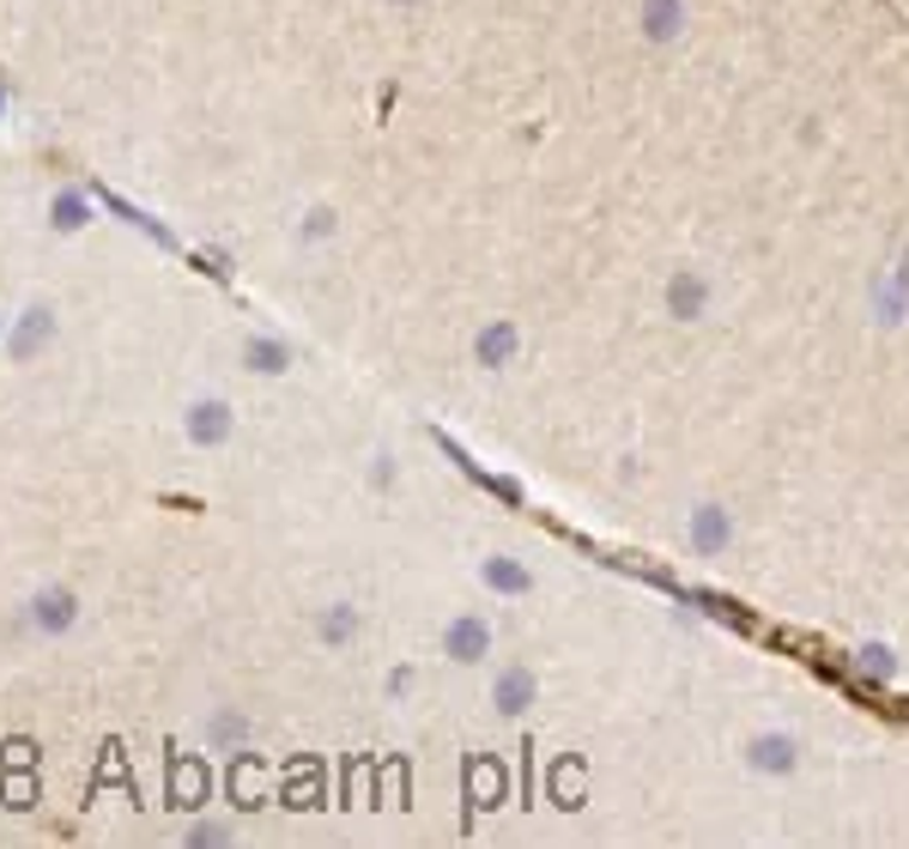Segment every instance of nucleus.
<instances>
[{
  "label": "nucleus",
  "mask_w": 909,
  "mask_h": 849,
  "mask_svg": "<svg viewBox=\"0 0 909 849\" xmlns=\"http://www.w3.org/2000/svg\"><path fill=\"white\" fill-rule=\"evenodd\" d=\"M24 625H31L37 637H68L73 625H80V595H73L68 583H43L24 601Z\"/></svg>",
  "instance_id": "f257e3e1"
},
{
  "label": "nucleus",
  "mask_w": 909,
  "mask_h": 849,
  "mask_svg": "<svg viewBox=\"0 0 909 849\" xmlns=\"http://www.w3.org/2000/svg\"><path fill=\"white\" fill-rule=\"evenodd\" d=\"M7 358L12 365H31L37 352H49L55 346V310L49 304H31V310H19V321H7Z\"/></svg>",
  "instance_id": "f03ea898"
},
{
  "label": "nucleus",
  "mask_w": 909,
  "mask_h": 849,
  "mask_svg": "<svg viewBox=\"0 0 909 849\" xmlns=\"http://www.w3.org/2000/svg\"><path fill=\"white\" fill-rule=\"evenodd\" d=\"M182 437H188L194 449H218L231 437V407L225 401H188V413H182Z\"/></svg>",
  "instance_id": "7ed1b4c3"
},
{
  "label": "nucleus",
  "mask_w": 909,
  "mask_h": 849,
  "mask_svg": "<svg viewBox=\"0 0 909 849\" xmlns=\"http://www.w3.org/2000/svg\"><path fill=\"white\" fill-rule=\"evenodd\" d=\"M91 225V195L80 183L55 188V201H49V231H61V237H73V231Z\"/></svg>",
  "instance_id": "20e7f679"
},
{
  "label": "nucleus",
  "mask_w": 909,
  "mask_h": 849,
  "mask_svg": "<svg viewBox=\"0 0 909 849\" xmlns=\"http://www.w3.org/2000/svg\"><path fill=\"white\" fill-rule=\"evenodd\" d=\"M285 346L279 340H267V334H255L249 346H243V370H255V377H273V370H285Z\"/></svg>",
  "instance_id": "39448f33"
},
{
  "label": "nucleus",
  "mask_w": 909,
  "mask_h": 849,
  "mask_svg": "<svg viewBox=\"0 0 909 849\" xmlns=\"http://www.w3.org/2000/svg\"><path fill=\"white\" fill-rule=\"evenodd\" d=\"M358 632V620H353V607H334L328 613V620H321V637H328V643H346V637H353Z\"/></svg>",
  "instance_id": "423d86ee"
},
{
  "label": "nucleus",
  "mask_w": 909,
  "mask_h": 849,
  "mask_svg": "<svg viewBox=\"0 0 909 849\" xmlns=\"http://www.w3.org/2000/svg\"><path fill=\"white\" fill-rule=\"evenodd\" d=\"M249 728H243V716H213V740L218 746H231V740H243Z\"/></svg>",
  "instance_id": "0eeeda50"
},
{
  "label": "nucleus",
  "mask_w": 909,
  "mask_h": 849,
  "mask_svg": "<svg viewBox=\"0 0 909 849\" xmlns=\"http://www.w3.org/2000/svg\"><path fill=\"white\" fill-rule=\"evenodd\" d=\"M0 115H7V80H0Z\"/></svg>",
  "instance_id": "6e6552de"
},
{
  "label": "nucleus",
  "mask_w": 909,
  "mask_h": 849,
  "mask_svg": "<svg viewBox=\"0 0 909 849\" xmlns=\"http://www.w3.org/2000/svg\"><path fill=\"white\" fill-rule=\"evenodd\" d=\"M0 340H7V316H0Z\"/></svg>",
  "instance_id": "1a4fd4ad"
}]
</instances>
